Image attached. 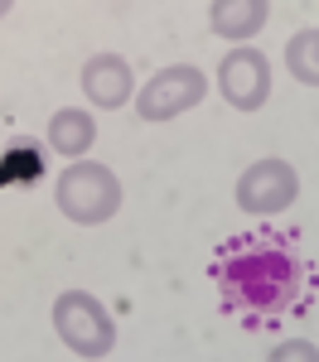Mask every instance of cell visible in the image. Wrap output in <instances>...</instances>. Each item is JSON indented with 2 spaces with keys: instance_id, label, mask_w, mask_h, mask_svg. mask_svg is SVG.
<instances>
[{
  "instance_id": "1",
  "label": "cell",
  "mask_w": 319,
  "mask_h": 362,
  "mask_svg": "<svg viewBox=\"0 0 319 362\" xmlns=\"http://www.w3.org/2000/svg\"><path fill=\"white\" fill-rule=\"evenodd\" d=\"M213 280H218L223 305H228L237 319L261 324V319L286 314V309L300 300L305 261H300V251L290 247L286 237H276V232H242V237H232L228 247L218 251Z\"/></svg>"
},
{
  "instance_id": "11",
  "label": "cell",
  "mask_w": 319,
  "mask_h": 362,
  "mask_svg": "<svg viewBox=\"0 0 319 362\" xmlns=\"http://www.w3.org/2000/svg\"><path fill=\"white\" fill-rule=\"evenodd\" d=\"M44 174V155L34 150V145H10L5 155H0V189H10V184H34Z\"/></svg>"
},
{
  "instance_id": "4",
  "label": "cell",
  "mask_w": 319,
  "mask_h": 362,
  "mask_svg": "<svg viewBox=\"0 0 319 362\" xmlns=\"http://www.w3.org/2000/svg\"><path fill=\"white\" fill-rule=\"evenodd\" d=\"M203 97H208V78L199 68L194 63H170L145 83V92H136V116L141 121H174V116L194 112Z\"/></svg>"
},
{
  "instance_id": "10",
  "label": "cell",
  "mask_w": 319,
  "mask_h": 362,
  "mask_svg": "<svg viewBox=\"0 0 319 362\" xmlns=\"http://www.w3.org/2000/svg\"><path fill=\"white\" fill-rule=\"evenodd\" d=\"M286 68L300 87H319V29H300L286 44Z\"/></svg>"
},
{
  "instance_id": "9",
  "label": "cell",
  "mask_w": 319,
  "mask_h": 362,
  "mask_svg": "<svg viewBox=\"0 0 319 362\" xmlns=\"http://www.w3.org/2000/svg\"><path fill=\"white\" fill-rule=\"evenodd\" d=\"M266 15H271V0H213L208 5V25L213 34H223V39H252L261 25H266Z\"/></svg>"
},
{
  "instance_id": "5",
  "label": "cell",
  "mask_w": 319,
  "mask_h": 362,
  "mask_svg": "<svg viewBox=\"0 0 319 362\" xmlns=\"http://www.w3.org/2000/svg\"><path fill=\"white\" fill-rule=\"evenodd\" d=\"M300 198V174L286 165V160H257L237 179V208L247 213H286L290 203Z\"/></svg>"
},
{
  "instance_id": "13",
  "label": "cell",
  "mask_w": 319,
  "mask_h": 362,
  "mask_svg": "<svg viewBox=\"0 0 319 362\" xmlns=\"http://www.w3.org/2000/svg\"><path fill=\"white\" fill-rule=\"evenodd\" d=\"M5 10H10V0H0V15H5Z\"/></svg>"
},
{
  "instance_id": "2",
  "label": "cell",
  "mask_w": 319,
  "mask_h": 362,
  "mask_svg": "<svg viewBox=\"0 0 319 362\" xmlns=\"http://www.w3.org/2000/svg\"><path fill=\"white\" fill-rule=\"evenodd\" d=\"M54 203H58V213H63L68 223L97 227L121 208V179H116L107 165H97V160H73V165L58 174Z\"/></svg>"
},
{
  "instance_id": "8",
  "label": "cell",
  "mask_w": 319,
  "mask_h": 362,
  "mask_svg": "<svg viewBox=\"0 0 319 362\" xmlns=\"http://www.w3.org/2000/svg\"><path fill=\"white\" fill-rule=\"evenodd\" d=\"M49 150H58L63 160H87L92 140H97V121L83 112V107H63V112L49 116Z\"/></svg>"
},
{
  "instance_id": "3",
  "label": "cell",
  "mask_w": 319,
  "mask_h": 362,
  "mask_svg": "<svg viewBox=\"0 0 319 362\" xmlns=\"http://www.w3.org/2000/svg\"><path fill=\"white\" fill-rule=\"evenodd\" d=\"M54 329L78 358H107L116 348V324L87 290H63L54 300Z\"/></svg>"
},
{
  "instance_id": "7",
  "label": "cell",
  "mask_w": 319,
  "mask_h": 362,
  "mask_svg": "<svg viewBox=\"0 0 319 362\" xmlns=\"http://www.w3.org/2000/svg\"><path fill=\"white\" fill-rule=\"evenodd\" d=\"M83 92L92 107L102 112H116L136 97V83H131V63L121 54H92L83 63Z\"/></svg>"
},
{
  "instance_id": "12",
  "label": "cell",
  "mask_w": 319,
  "mask_h": 362,
  "mask_svg": "<svg viewBox=\"0 0 319 362\" xmlns=\"http://www.w3.org/2000/svg\"><path fill=\"white\" fill-rule=\"evenodd\" d=\"M266 362H319V348H315V343H305V338H286V343L271 348V358H266Z\"/></svg>"
},
{
  "instance_id": "6",
  "label": "cell",
  "mask_w": 319,
  "mask_h": 362,
  "mask_svg": "<svg viewBox=\"0 0 319 362\" xmlns=\"http://www.w3.org/2000/svg\"><path fill=\"white\" fill-rule=\"evenodd\" d=\"M218 92L228 97L232 112H257L271 97V63L257 49H232L218 68Z\"/></svg>"
}]
</instances>
